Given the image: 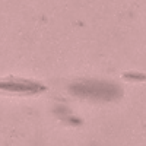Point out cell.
Listing matches in <instances>:
<instances>
[{
    "mask_svg": "<svg viewBox=\"0 0 146 146\" xmlns=\"http://www.w3.org/2000/svg\"><path fill=\"white\" fill-rule=\"evenodd\" d=\"M70 92L82 98L98 101H113L121 95L118 85L105 80H78L70 86Z\"/></svg>",
    "mask_w": 146,
    "mask_h": 146,
    "instance_id": "obj_1",
    "label": "cell"
},
{
    "mask_svg": "<svg viewBox=\"0 0 146 146\" xmlns=\"http://www.w3.org/2000/svg\"><path fill=\"white\" fill-rule=\"evenodd\" d=\"M0 88L6 89V91H13V92H23V94H34L42 89V86H38L34 82H28V80H21V79H15V80H5L0 83Z\"/></svg>",
    "mask_w": 146,
    "mask_h": 146,
    "instance_id": "obj_2",
    "label": "cell"
}]
</instances>
